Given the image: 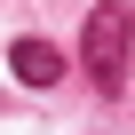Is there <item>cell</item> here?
Wrapping results in <instances>:
<instances>
[{
	"label": "cell",
	"instance_id": "1",
	"mask_svg": "<svg viewBox=\"0 0 135 135\" xmlns=\"http://www.w3.org/2000/svg\"><path fill=\"white\" fill-rule=\"evenodd\" d=\"M127 56H135V8L127 0H95L80 24V72L95 95H127Z\"/></svg>",
	"mask_w": 135,
	"mask_h": 135
},
{
	"label": "cell",
	"instance_id": "2",
	"mask_svg": "<svg viewBox=\"0 0 135 135\" xmlns=\"http://www.w3.org/2000/svg\"><path fill=\"white\" fill-rule=\"evenodd\" d=\"M8 72H16L24 88H56V80H64V48L40 40V32H16V40H8Z\"/></svg>",
	"mask_w": 135,
	"mask_h": 135
}]
</instances>
